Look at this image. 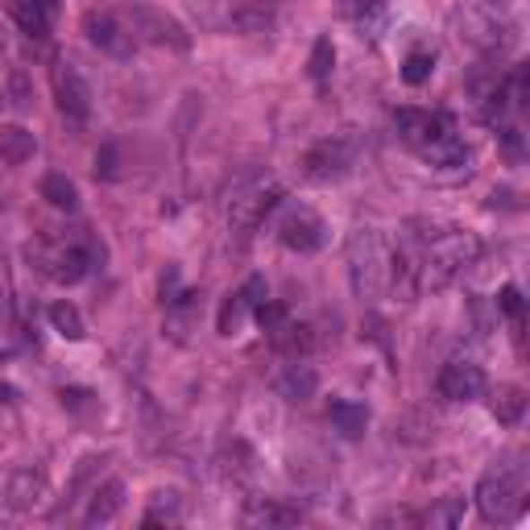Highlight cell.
<instances>
[{"mask_svg":"<svg viewBox=\"0 0 530 530\" xmlns=\"http://www.w3.org/2000/svg\"><path fill=\"white\" fill-rule=\"evenodd\" d=\"M402 249H406V257L414 265L419 291H427V286L439 291V286L460 278L481 257V240L473 232H465V228H444V232H422V237H414Z\"/></svg>","mask_w":530,"mask_h":530,"instance_id":"obj_1","label":"cell"},{"mask_svg":"<svg viewBox=\"0 0 530 530\" xmlns=\"http://www.w3.org/2000/svg\"><path fill=\"white\" fill-rule=\"evenodd\" d=\"M398 133L402 141L419 150L431 166H460L468 158L465 141L456 137V125L447 112H427V109H398Z\"/></svg>","mask_w":530,"mask_h":530,"instance_id":"obj_2","label":"cell"},{"mask_svg":"<svg viewBox=\"0 0 530 530\" xmlns=\"http://www.w3.org/2000/svg\"><path fill=\"white\" fill-rule=\"evenodd\" d=\"M526 506V468L518 460L489 468L476 485V509L485 522H514Z\"/></svg>","mask_w":530,"mask_h":530,"instance_id":"obj_3","label":"cell"},{"mask_svg":"<svg viewBox=\"0 0 530 530\" xmlns=\"http://www.w3.org/2000/svg\"><path fill=\"white\" fill-rule=\"evenodd\" d=\"M348 270H352V286L361 299H381L390 286V249L381 232L373 228H357L348 237Z\"/></svg>","mask_w":530,"mask_h":530,"instance_id":"obj_4","label":"cell"},{"mask_svg":"<svg viewBox=\"0 0 530 530\" xmlns=\"http://www.w3.org/2000/svg\"><path fill=\"white\" fill-rule=\"evenodd\" d=\"M278 199H282V187H278V178H270V174H249V178H240V183L228 191V228H232L237 237H249L253 228L278 207Z\"/></svg>","mask_w":530,"mask_h":530,"instance_id":"obj_5","label":"cell"},{"mask_svg":"<svg viewBox=\"0 0 530 530\" xmlns=\"http://www.w3.org/2000/svg\"><path fill=\"white\" fill-rule=\"evenodd\" d=\"M129 30L137 42H150V46H170V50H187L191 38L170 13L153 9V4H133L129 9Z\"/></svg>","mask_w":530,"mask_h":530,"instance_id":"obj_6","label":"cell"},{"mask_svg":"<svg viewBox=\"0 0 530 530\" xmlns=\"http://www.w3.org/2000/svg\"><path fill=\"white\" fill-rule=\"evenodd\" d=\"M278 237L294 253H319L327 240V224L315 216L311 207H286L278 220Z\"/></svg>","mask_w":530,"mask_h":530,"instance_id":"obj_7","label":"cell"},{"mask_svg":"<svg viewBox=\"0 0 530 530\" xmlns=\"http://www.w3.org/2000/svg\"><path fill=\"white\" fill-rule=\"evenodd\" d=\"M55 96H58V112L71 125H87L91 117V83L79 75L75 63H55Z\"/></svg>","mask_w":530,"mask_h":530,"instance_id":"obj_8","label":"cell"},{"mask_svg":"<svg viewBox=\"0 0 530 530\" xmlns=\"http://www.w3.org/2000/svg\"><path fill=\"white\" fill-rule=\"evenodd\" d=\"M83 30H87V42L96 46V50H104V55H112V58H129L133 46H137L129 22H120V17H112V13H87Z\"/></svg>","mask_w":530,"mask_h":530,"instance_id":"obj_9","label":"cell"},{"mask_svg":"<svg viewBox=\"0 0 530 530\" xmlns=\"http://www.w3.org/2000/svg\"><path fill=\"white\" fill-rule=\"evenodd\" d=\"M352 158H357L352 141H340V137L319 141V145L303 158L307 178H315V183H335V178H344V174L352 170Z\"/></svg>","mask_w":530,"mask_h":530,"instance_id":"obj_10","label":"cell"},{"mask_svg":"<svg viewBox=\"0 0 530 530\" xmlns=\"http://www.w3.org/2000/svg\"><path fill=\"white\" fill-rule=\"evenodd\" d=\"M38 261H42V270L50 274L55 282L75 286V282L91 270L96 249H91V245H58V249H38Z\"/></svg>","mask_w":530,"mask_h":530,"instance_id":"obj_11","label":"cell"},{"mask_svg":"<svg viewBox=\"0 0 530 530\" xmlns=\"http://www.w3.org/2000/svg\"><path fill=\"white\" fill-rule=\"evenodd\" d=\"M481 390H485V373L476 365H468V361H452L439 373V394L447 402H473L481 398Z\"/></svg>","mask_w":530,"mask_h":530,"instance_id":"obj_12","label":"cell"},{"mask_svg":"<svg viewBox=\"0 0 530 530\" xmlns=\"http://www.w3.org/2000/svg\"><path fill=\"white\" fill-rule=\"evenodd\" d=\"M303 518V509L299 506H286L278 498H253L245 506V522L249 526H294V522Z\"/></svg>","mask_w":530,"mask_h":530,"instance_id":"obj_13","label":"cell"},{"mask_svg":"<svg viewBox=\"0 0 530 530\" xmlns=\"http://www.w3.org/2000/svg\"><path fill=\"white\" fill-rule=\"evenodd\" d=\"M46 498V481L42 473H30V468H22V473H13L9 476V489H4V501H9L13 509H33V506H42Z\"/></svg>","mask_w":530,"mask_h":530,"instance_id":"obj_14","label":"cell"},{"mask_svg":"<svg viewBox=\"0 0 530 530\" xmlns=\"http://www.w3.org/2000/svg\"><path fill=\"white\" fill-rule=\"evenodd\" d=\"M315 390H319V378H315V369L311 365H286L278 373V394L282 398H291V402H307L315 398Z\"/></svg>","mask_w":530,"mask_h":530,"instance_id":"obj_15","label":"cell"},{"mask_svg":"<svg viewBox=\"0 0 530 530\" xmlns=\"http://www.w3.org/2000/svg\"><path fill=\"white\" fill-rule=\"evenodd\" d=\"M120 506H125V485L120 481H109V485H100L96 493H91V506H87V526H100V522H112L120 514Z\"/></svg>","mask_w":530,"mask_h":530,"instance_id":"obj_16","label":"cell"},{"mask_svg":"<svg viewBox=\"0 0 530 530\" xmlns=\"http://www.w3.org/2000/svg\"><path fill=\"white\" fill-rule=\"evenodd\" d=\"M270 344L278 348L282 357H303L307 348H311V327L307 324H291V319H282L278 327H270Z\"/></svg>","mask_w":530,"mask_h":530,"instance_id":"obj_17","label":"cell"},{"mask_svg":"<svg viewBox=\"0 0 530 530\" xmlns=\"http://www.w3.org/2000/svg\"><path fill=\"white\" fill-rule=\"evenodd\" d=\"M489 411H493V419H498V422L514 427V422L526 414V394H522L518 386H498L493 398H489Z\"/></svg>","mask_w":530,"mask_h":530,"instance_id":"obj_18","label":"cell"},{"mask_svg":"<svg viewBox=\"0 0 530 530\" xmlns=\"http://www.w3.org/2000/svg\"><path fill=\"white\" fill-rule=\"evenodd\" d=\"M33 158V133L13 125V129H0V162L9 166H22Z\"/></svg>","mask_w":530,"mask_h":530,"instance_id":"obj_19","label":"cell"},{"mask_svg":"<svg viewBox=\"0 0 530 530\" xmlns=\"http://www.w3.org/2000/svg\"><path fill=\"white\" fill-rule=\"evenodd\" d=\"M13 17H17V25H22L25 33H33V38H46V33H50V4H46V0H17V4H13Z\"/></svg>","mask_w":530,"mask_h":530,"instance_id":"obj_20","label":"cell"},{"mask_svg":"<svg viewBox=\"0 0 530 530\" xmlns=\"http://www.w3.org/2000/svg\"><path fill=\"white\" fill-rule=\"evenodd\" d=\"M42 199L50 207H58V212H75L79 191H75V183H71L66 174H46L42 178Z\"/></svg>","mask_w":530,"mask_h":530,"instance_id":"obj_21","label":"cell"},{"mask_svg":"<svg viewBox=\"0 0 530 530\" xmlns=\"http://www.w3.org/2000/svg\"><path fill=\"white\" fill-rule=\"evenodd\" d=\"M332 422L344 435H361L365 431V422H369V411L357 406V402H332Z\"/></svg>","mask_w":530,"mask_h":530,"instance_id":"obj_22","label":"cell"},{"mask_svg":"<svg viewBox=\"0 0 530 530\" xmlns=\"http://www.w3.org/2000/svg\"><path fill=\"white\" fill-rule=\"evenodd\" d=\"M50 324H55V332H63L66 340H83V315H79L71 303L50 307Z\"/></svg>","mask_w":530,"mask_h":530,"instance_id":"obj_23","label":"cell"},{"mask_svg":"<svg viewBox=\"0 0 530 530\" xmlns=\"http://www.w3.org/2000/svg\"><path fill=\"white\" fill-rule=\"evenodd\" d=\"M332 63H335V46L332 38H319L311 50V79L315 83H327V75H332Z\"/></svg>","mask_w":530,"mask_h":530,"instance_id":"obj_24","label":"cell"},{"mask_svg":"<svg viewBox=\"0 0 530 530\" xmlns=\"http://www.w3.org/2000/svg\"><path fill=\"white\" fill-rule=\"evenodd\" d=\"M245 315H249V303H245L240 294H232V299H228V303L220 307V332L232 335V332L240 327V319H245Z\"/></svg>","mask_w":530,"mask_h":530,"instance_id":"obj_25","label":"cell"},{"mask_svg":"<svg viewBox=\"0 0 530 530\" xmlns=\"http://www.w3.org/2000/svg\"><path fill=\"white\" fill-rule=\"evenodd\" d=\"M431 66H435L431 55H411V58H406V66H402V79H406L411 87H419L422 79L431 75Z\"/></svg>","mask_w":530,"mask_h":530,"instance_id":"obj_26","label":"cell"},{"mask_svg":"<svg viewBox=\"0 0 530 530\" xmlns=\"http://www.w3.org/2000/svg\"><path fill=\"white\" fill-rule=\"evenodd\" d=\"M253 311H257V324L265 327V332H270V327H278L282 319H291V315H286V307H282V303H274V299H265V303H257V307H253Z\"/></svg>","mask_w":530,"mask_h":530,"instance_id":"obj_27","label":"cell"},{"mask_svg":"<svg viewBox=\"0 0 530 530\" xmlns=\"http://www.w3.org/2000/svg\"><path fill=\"white\" fill-rule=\"evenodd\" d=\"M96 174L100 178H117L120 174V150L117 145H104V150L96 153Z\"/></svg>","mask_w":530,"mask_h":530,"instance_id":"obj_28","label":"cell"},{"mask_svg":"<svg viewBox=\"0 0 530 530\" xmlns=\"http://www.w3.org/2000/svg\"><path fill=\"white\" fill-rule=\"evenodd\" d=\"M174 514H178V501H174V493H158V501H153L145 526H153V522H162V518H174Z\"/></svg>","mask_w":530,"mask_h":530,"instance_id":"obj_29","label":"cell"},{"mask_svg":"<svg viewBox=\"0 0 530 530\" xmlns=\"http://www.w3.org/2000/svg\"><path fill=\"white\" fill-rule=\"evenodd\" d=\"M456 518H460V501H444L439 509H431V514H427V522H431V526H452Z\"/></svg>","mask_w":530,"mask_h":530,"instance_id":"obj_30","label":"cell"},{"mask_svg":"<svg viewBox=\"0 0 530 530\" xmlns=\"http://www.w3.org/2000/svg\"><path fill=\"white\" fill-rule=\"evenodd\" d=\"M498 307L506 315H514V319H518L522 315V294H518V286H506V291H501V299H498Z\"/></svg>","mask_w":530,"mask_h":530,"instance_id":"obj_31","label":"cell"},{"mask_svg":"<svg viewBox=\"0 0 530 530\" xmlns=\"http://www.w3.org/2000/svg\"><path fill=\"white\" fill-rule=\"evenodd\" d=\"M240 299H245L249 307L265 303V278H249V282H245V291H240Z\"/></svg>","mask_w":530,"mask_h":530,"instance_id":"obj_32","label":"cell"},{"mask_svg":"<svg viewBox=\"0 0 530 530\" xmlns=\"http://www.w3.org/2000/svg\"><path fill=\"white\" fill-rule=\"evenodd\" d=\"M13 104H17V109H25V104H30V87H25V75H22V71L13 75Z\"/></svg>","mask_w":530,"mask_h":530,"instance_id":"obj_33","label":"cell"},{"mask_svg":"<svg viewBox=\"0 0 530 530\" xmlns=\"http://www.w3.org/2000/svg\"><path fill=\"white\" fill-rule=\"evenodd\" d=\"M501 141H506V150L518 158L522 153V137H518V129H501Z\"/></svg>","mask_w":530,"mask_h":530,"instance_id":"obj_34","label":"cell"},{"mask_svg":"<svg viewBox=\"0 0 530 530\" xmlns=\"http://www.w3.org/2000/svg\"><path fill=\"white\" fill-rule=\"evenodd\" d=\"M0 109H4V96H0Z\"/></svg>","mask_w":530,"mask_h":530,"instance_id":"obj_35","label":"cell"}]
</instances>
